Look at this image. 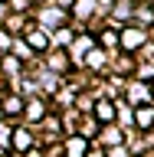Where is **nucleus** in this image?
<instances>
[{
    "label": "nucleus",
    "instance_id": "f03ea898",
    "mask_svg": "<svg viewBox=\"0 0 154 157\" xmlns=\"http://www.w3.org/2000/svg\"><path fill=\"white\" fill-rule=\"evenodd\" d=\"M82 151H85V141H72V144H69V154L72 157H79Z\"/></svg>",
    "mask_w": 154,
    "mask_h": 157
},
{
    "label": "nucleus",
    "instance_id": "f257e3e1",
    "mask_svg": "<svg viewBox=\"0 0 154 157\" xmlns=\"http://www.w3.org/2000/svg\"><path fill=\"white\" fill-rule=\"evenodd\" d=\"M112 115H115V108L108 105V101H102V105H98V118H102V121H112Z\"/></svg>",
    "mask_w": 154,
    "mask_h": 157
}]
</instances>
